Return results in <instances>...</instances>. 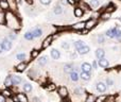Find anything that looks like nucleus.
<instances>
[{
    "label": "nucleus",
    "mask_w": 121,
    "mask_h": 102,
    "mask_svg": "<svg viewBox=\"0 0 121 102\" xmlns=\"http://www.w3.org/2000/svg\"><path fill=\"white\" fill-rule=\"evenodd\" d=\"M117 28L118 27H114L112 28V29H108L106 31V36L109 38H116V32H117Z\"/></svg>",
    "instance_id": "12"
},
{
    "label": "nucleus",
    "mask_w": 121,
    "mask_h": 102,
    "mask_svg": "<svg viewBox=\"0 0 121 102\" xmlns=\"http://www.w3.org/2000/svg\"><path fill=\"white\" fill-rule=\"evenodd\" d=\"M96 89L98 90L99 93H105L107 90V84L106 82H103V81H100L96 84Z\"/></svg>",
    "instance_id": "5"
},
{
    "label": "nucleus",
    "mask_w": 121,
    "mask_h": 102,
    "mask_svg": "<svg viewBox=\"0 0 121 102\" xmlns=\"http://www.w3.org/2000/svg\"><path fill=\"white\" fill-rule=\"evenodd\" d=\"M1 44H2V47H3V50L4 51H10L11 48H12V46H13L12 40H9L8 37H4L3 40H2Z\"/></svg>",
    "instance_id": "3"
},
{
    "label": "nucleus",
    "mask_w": 121,
    "mask_h": 102,
    "mask_svg": "<svg viewBox=\"0 0 121 102\" xmlns=\"http://www.w3.org/2000/svg\"><path fill=\"white\" fill-rule=\"evenodd\" d=\"M79 8H81L83 11H89L90 9V5H89V3H86L85 1H81L80 2V4H79Z\"/></svg>",
    "instance_id": "30"
},
{
    "label": "nucleus",
    "mask_w": 121,
    "mask_h": 102,
    "mask_svg": "<svg viewBox=\"0 0 121 102\" xmlns=\"http://www.w3.org/2000/svg\"><path fill=\"white\" fill-rule=\"evenodd\" d=\"M4 86H5V88H11L13 87V81H12V77H11V75H6L5 79H4Z\"/></svg>",
    "instance_id": "16"
},
{
    "label": "nucleus",
    "mask_w": 121,
    "mask_h": 102,
    "mask_svg": "<svg viewBox=\"0 0 121 102\" xmlns=\"http://www.w3.org/2000/svg\"><path fill=\"white\" fill-rule=\"evenodd\" d=\"M11 77H12V81H13V85L14 86H18L20 85L21 83H22V78L19 77V75H11Z\"/></svg>",
    "instance_id": "9"
},
{
    "label": "nucleus",
    "mask_w": 121,
    "mask_h": 102,
    "mask_svg": "<svg viewBox=\"0 0 121 102\" xmlns=\"http://www.w3.org/2000/svg\"><path fill=\"white\" fill-rule=\"evenodd\" d=\"M6 23V15L4 11H0V25H5Z\"/></svg>",
    "instance_id": "31"
},
{
    "label": "nucleus",
    "mask_w": 121,
    "mask_h": 102,
    "mask_svg": "<svg viewBox=\"0 0 121 102\" xmlns=\"http://www.w3.org/2000/svg\"><path fill=\"white\" fill-rule=\"evenodd\" d=\"M91 69H92V66H91V64H89V63H87V62H84V63H82V65H81V70L83 71V72H91Z\"/></svg>",
    "instance_id": "10"
},
{
    "label": "nucleus",
    "mask_w": 121,
    "mask_h": 102,
    "mask_svg": "<svg viewBox=\"0 0 121 102\" xmlns=\"http://www.w3.org/2000/svg\"><path fill=\"white\" fill-rule=\"evenodd\" d=\"M50 55H51V58H52V60L57 61L60 58V52L57 50L56 48H52L50 51Z\"/></svg>",
    "instance_id": "11"
},
{
    "label": "nucleus",
    "mask_w": 121,
    "mask_h": 102,
    "mask_svg": "<svg viewBox=\"0 0 121 102\" xmlns=\"http://www.w3.org/2000/svg\"><path fill=\"white\" fill-rule=\"evenodd\" d=\"M87 33H88V30H86V29H84V30H82V31H80V34H81V35H86Z\"/></svg>",
    "instance_id": "53"
},
{
    "label": "nucleus",
    "mask_w": 121,
    "mask_h": 102,
    "mask_svg": "<svg viewBox=\"0 0 121 102\" xmlns=\"http://www.w3.org/2000/svg\"><path fill=\"white\" fill-rule=\"evenodd\" d=\"M106 97L107 96H104V95H101V96H99V97H97L96 98V101L95 102H105V100H106Z\"/></svg>",
    "instance_id": "45"
},
{
    "label": "nucleus",
    "mask_w": 121,
    "mask_h": 102,
    "mask_svg": "<svg viewBox=\"0 0 121 102\" xmlns=\"http://www.w3.org/2000/svg\"><path fill=\"white\" fill-rule=\"evenodd\" d=\"M98 65L100 67H102V68H107V67L109 66V62L107 58H100V60L98 61Z\"/></svg>",
    "instance_id": "18"
},
{
    "label": "nucleus",
    "mask_w": 121,
    "mask_h": 102,
    "mask_svg": "<svg viewBox=\"0 0 121 102\" xmlns=\"http://www.w3.org/2000/svg\"><path fill=\"white\" fill-rule=\"evenodd\" d=\"M68 1V4H71V5H73V4H75L79 0H67Z\"/></svg>",
    "instance_id": "51"
},
{
    "label": "nucleus",
    "mask_w": 121,
    "mask_h": 102,
    "mask_svg": "<svg viewBox=\"0 0 121 102\" xmlns=\"http://www.w3.org/2000/svg\"><path fill=\"white\" fill-rule=\"evenodd\" d=\"M23 38H25L26 40H34V36H33L32 31H27V32H26L25 35H23Z\"/></svg>",
    "instance_id": "34"
},
{
    "label": "nucleus",
    "mask_w": 121,
    "mask_h": 102,
    "mask_svg": "<svg viewBox=\"0 0 121 102\" xmlns=\"http://www.w3.org/2000/svg\"><path fill=\"white\" fill-rule=\"evenodd\" d=\"M52 0H39V2L43 4V5H49L51 3Z\"/></svg>",
    "instance_id": "47"
},
{
    "label": "nucleus",
    "mask_w": 121,
    "mask_h": 102,
    "mask_svg": "<svg viewBox=\"0 0 121 102\" xmlns=\"http://www.w3.org/2000/svg\"><path fill=\"white\" fill-rule=\"evenodd\" d=\"M105 102H115V96H107Z\"/></svg>",
    "instance_id": "48"
},
{
    "label": "nucleus",
    "mask_w": 121,
    "mask_h": 102,
    "mask_svg": "<svg viewBox=\"0 0 121 102\" xmlns=\"http://www.w3.org/2000/svg\"><path fill=\"white\" fill-rule=\"evenodd\" d=\"M97 43L98 44H100V45H102V44H104L105 43V36H104V34H98L97 35Z\"/></svg>",
    "instance_id": "35"
},
{
    "label": "nucleus",
    "mask_w": 121,
    "mask_h": 102,
    "mask_svg": "<svg viewBox=\"0 0 121 102\" xmlns=\"http://www.w3.org/2000/svg\"><path fill=\"white\" fill-rule=\"evenodd\" d=\"M60 48L65 49V50H69V48H70V44H69V42H63L62 45H60Z\"/></svg>",
    "instance_id": "43"
},
{
    "label": "nucleus",
    "mask_w": 121,
    "mask_h": 102,
    "mask_svg": "<svg viewBox=\"0 0 121 102\" xmlns=\"http://www.w3.org/2000/svg\"><path fill=\"white\" fill-rule=\"evenodd\" d=\"M119 20H120V21H121V17H119Z\"/></svg>",
    "instance_id": "57"
},
{
    "label": "nucleus",
    "mask_w": 121,
    "mask_h": 102,
    "mask_svg": "<svg viewBox=\"0 0 121 102\" xmlns=\"http://www.w3.org/2000/svg\"><path fill=\"white\" fill-rule=\"evenodd\" d=\"M28 67V63L26 62H20L18 65L16 66V71L17 72H23Z\"/></svg>",
    "instance_id": "14"
},
{
    "label": "nucleus",
    "mask_w": 121,
    "mask_h": 102,
    "mask_svg": "<svg viewBox=\"0 0 121 102\" xmlns=\"http://www.w3.org/2000/svg\"><path fill=\"white\" fill-rule=\"evenodd\" d=\"M2 51H3V47H2V44L0 43V53H2Z\"/></svg>",
    "instance_id": "56"
},
{
    "label": "nucleus",
    "mask_w": 121,
    "mask_h": 102,
    "mask_svg": "<svg viewBox=\"0 0 121 102\" xmlns=\"http://www.w3.org/2000/svg\"><path fill=\"white\" fill-rule=\"evenodd\" d=\"M16 96L18 98V102H29V99L25 93H17Z\"/></svg>",
    "instance_id": "19"
},
{
    "label": "nucleus",
    "mask_w": 121,
    "mask_h": 102,
    "mask_svg": "<svg viewBox=\"0 0 121 102\" xmlns=\"http://www.w3.org/2000/svg\"><path fill=\"white\" fill-rule=\"evenodd\" d=\"M73 46H74L75 50H79L80 48H82V47L85 46V44H84L83 40H75V42L73 43Z\"/></svg>",
    "instance_id": "33"
},
{
    "label": "nucleus",
    "mask_w": 121,
    "mask_h": 102,
    "mask_svg": "<svg viewBox=\"0 0 121 102\" xmlns=\"http://www.w3.org/2000/svg\"><path fill=\"white\" fill-rule=\"evenodd\" d=\"M89 5L91 9H97L100 5V1L99 0H89Z\"/></svg>",
    "instance_id": "37"
},
{
    "label": "nucleus",
    "mask_w": 121,
    "mask_h": 102,
    "mask_svg": "<svg viewBox=\"0 0 121 102\" xmlns=\"http://www.w3.org/2000/svg\"><path fill=\"white\" fill-rule=\"evenodd\" d=\"M71 29L74 30V31H82V30L85 29V21H80V22H77V23H73L71 26Z\"/></svg>",
    "instance_id": "7"
},
{
    "label": "nucleus",
    "mask_w": 121,
    "mask_h": 102,
    "mask_svg": "<svg viewBox=\"0 0 121 102\" xmlns=\"http://www.w3.org/2000/svg\"><path fill=\"white\" fill-rule=\"evenodd\" d=\"M6 15V23L5 25L8 26L10 29L12 30H19L20 29V22H19V19L12 11H6L5 12Z\"/></svg>",
    "instance_id": "1"
},
{
    "label": "nucleus",
    "mask_w": 121,
    "mask_h": 102,
    "mask_svg": "<svg viewBox=\"0 0 121 102\" xmlns=\"http://www.w3.org/2000/svg\"><path fill=\"white\" fill-rule=\"evenodd\" d=\"M101 14H102V12H100V11H96V12L92 13V17H91V18L97 19V20H98L99 18H101Z\"/></svg>",
    "instance_id": "41"
},
{
    "label": "nucleus",
    "mask_w": 121,
    "mask_h": 102,
    "mask_svg": "<svg viewBox=\"0 0 121 102\" xmlns=\"http://www.w3.org/2000/svg\"><path fill=\"white\" fill-rule=\"evenodd\" d=\"M111 16H112L111 13L105 12V11H104V12L101 14V19H102V20H108V19L111 18Z\"/></svg>",
    "instance_id": "40"
},
{
    "label": "nucleus",
    "mask_w": 121,
    "mask_h": 102,
    "mask_svg": "<svg viewBox=\"0 0 121 102\" xmlns=\"http://www.w3.org/2000/svg\"><path fill=\"white\" fill-rule=\"evenodd\" d=\"M32 33H33V36H34V38H39L40 36L44 34V31H43V29L42 28H35V29H33L32 30Z\"/></svg>",
    "instance_id": "13"
},
{
    "label": "nucleus",
    "mask_w": 121,
    "mask_h": 102,
    "mask_svg": "<svg viewBox=\"0 0 121 102\" xmlns=\"http://www.w3.org/2000/svg\"><path fill=\"white\" fill-rule=\"evenodd\" d=\"M69 79L72 82H78L81 78H80L79 72H77V71H71V72L69 73Z\"/></svg>",
    "instance_id": "17"
},
{
    "label": "nucleus",
    "mask_w": 121,
    "mask_h": 102,
    "mask_svg": "<svg viewBox=\"0 0 121 102\" xmlns=\"http://www.w3.org/2000/svg\"><path fill=\"white\" fill-rule=\"evenodd\" d=\"M91 66H92V68H94V69H97V68H98V62L94 60V61H92Z\"/></svg>",
    "instance_id": "49"
},
{
    "label": "nucleus",
    "mask_w": 121,
    "mask_h": 102,
    "mask_svg": "<svg viewBox=\"0 0 121 102\" xmlns=\"http://www.w3.org/2000/svg\"><path fill=\"white\" fill-rule=\"evenodd\" d=\"M26 58H27V55H26V53H23V52H19V53L16 54V60L20 61V62H25Z\"/></svg>",
    "instance_id": "38"
},
{
    "label": "nucleus",
    "mask_w": 121,
    "mask_h": 102,
    "mask_svg": "<svg viewBox=\"0 0 121 102\" xmlns=\"http://www.w3.org/2000/svg\"><path fill=\"white\" fill-rule=\"evenodd\" d=\"M26 2H27L28 4H32L33 3V0H26Z\"/></svg>",
    "instance_id": "55"
},
{
    "label": "nucleus",
    "mask_w": 121,
    "mask_h": 102,
    "mask_svg": "<svg viewBox=\"0 0 121 102\" xmlns=\"http://www.w3.org/2000/svg\"><path fill=\"white\" fill-rule=\"evenodd\" d=\"M73 66H74V64H72V63H67L63 67V71L65 73H70L71 71H73Z\"/></svg>",
    "instance_id": "15"
},
{
    "label": "nucleus",
    "mask_w": 121,
    "mask_h": 102,
    "mask_svg": "<svg viewBox=\"0 0 121 102\" xmlns=\"http://www.w3.org/2000/svg\"><path fill=\"white\" fill-rule=\"evenodd\" d=\"M105 82H106V84H107V87H113L114 84H115V82H114V80L112 79V78H107Z\"/></svg>",
    "instance_id": "44"
},
{
    "label": "nucleus",
    "mask_w": 121,
    "mask_h": 102,
    "mask_svg": "<svg viewBox=\"0 0 121 102\" xmlns=\"http://www.w3.org/2000/svg\"><path fill=\"white\" fill-rule=\"evenodd\" d=\"M60 5H63V6H65V5H67V4H68V1H67V0H60Z\"/></svg>",
    "instance_id": "50"
},
{
    "label": "nucleus",
    "mask_w": 121,
    "mask_h": 102,
    "mask_svg": "<svg viewBox=\"0 0 121 102\" xmlns=\"http://www.w3.org/2000/svg\"><path fill=\"white\" fill-rule=\"evenodd\" d=\"M89 51H90V48L88 46H86V45L84 47H82V48H80L79 50H77L78 54H80V55H85V54H87Z\"/></svg>",
    "instance_id": "22"
},
{
    "label": "nucleus",
    "mask_w": 121,
    "mask_h": 102,
    "mask_svg": "<svg viewBox=\"0 0 121 102\" xmlns=\"http://www.w3.org/2000/svg\"><path fill=\"white\" fill-rule=\"evenodd\" d=\"M73 15H74V17H77V18H81V17L84 15V11L82 10L81 8L77 6V8L73 10Z\"/></svg>",
    "instance_id": "20"
},
{
    "label": "nucleus",
    "mask_w": 121,
    "mask_h": 102,
    "mask_svg": "<svg viewBox=\"0 0 121 102\" xmlns=\"http://www.w3.org/2000/svg\"><path fill=\"white\" fill-rule=\"evenodd\" d=\"M44 85H45V88H46L48 92H54V90L56 89V85H55L54 83H52V82L46 83V84H44Z\"/></svg>",
    "instance_id": "26"
},
{
    "label": "nucleus",
    "mask_w": 121,
    "mask_h": 102,
    "mask_svg": "<svg viewBox=\"0 0 121 102\" xmlns=\"http://www.w3.org/2000/svg\"><path fill=\"white\" fill-rule=\"evenodd\" d=\"M38 65H39L40 67H43L44 68L45 66L47 65V63H48V56L47 55H43L42 58H39V60H38Z\"/></svg>",
    "instance_id": "21"
},
{
    "label": "nucleus",
    "mask_w": 121,
    "mask_h": 102,
    "mask_svg": "<svg viewBox=\"0 0 121 102\" xmlns=\"http://www.w3.org/2000/svg\"><path fill=\"white\" fill-rule=\"evenodd\" d=\"M57 95L60 99H67L69 96V90L66 86H60L57 88Z\"/></svg>",
    "instance_id": "2"
},
{
    "label": "nucleus",
    "mask_w": 121,
    "mask_h": 102,
    "mask_svg": "<svg viewBox=\"0 0 121 102\" xmlns=\"http://www.w3.org/2000/svg\"><path fill=\"white\" fill-rule=\"evenodd\" d=\"M22 89H23V92L25 93L29 94V93H31L32 90H33V87H32V85L30 83H27V82H26V83L23 84V86H22Z\"/></svg>",
    "instance_id": "28"
},
{
    "label": "nucleus",
    "mask_w": 121,
    "mask_h": 102,
    "mask_svg": "<svg viewBox=\"0 0 121 102\" xmlns=\"http://www.w3.org/2000/svg\"><path fill=\"white\" fill-rule=\"evenodd\" d=\"M53 42V36L52 35H48L44 40L42 42V49H47Z\"/></svg>",
    "instance_id": "6"
},
{
    "label": "nucleus",
    "mask_w": 121,
    "mask_h": 102,
    "mask_svg": "<svg viewBox=\"0 0 121 102\" xmlns=\"http://www.w3.org/2000/svg\"><path fill=\"white\" fill-rule=\"evenodd\" d=\"M96 56H97V58H105V50L103 48H98L96 50Z\"/></svg>",
    "instance_id": "24"
},
{
    "label": "nucleus",
    "mask_w": 121,
    "mask_h": 102,
    "mask_svg": "<svg viewBox=\"0 0 121 102\" xmlns=\"http://www.w3.org/2000/svg\"><path fill=\"white\" fill-rule=\"evenodd\" d=\"M96 98L97 97L94 94H87L85 98V102H95L96 101Z\"/></svg>",
    "instance_id": "36"
},
{
    "label": "nucleus",
    "mask_w": 121,
    "mask_h": 102,
    "mask_svg": "<svg viewBox=\"0 0 121 102\" xmlns=\"http://www.w3.org/2000/svg\"><path fill=\"white\" fill-rule=\"evenodd\" d=\"M80 78H81L83 81H89V80L91 79V75H90L89 72H83V71H82V72L80 73Z\"/></svg>",
    "instance_id": "27"
},
{
    "label": "nucleus",
    "mask_w": 121,
    "mask_h": 102,
    "mask_svg": "<svg viewBox=\"0 0 121 102\" xmlns=\"http://www.w3.org/2000/svg\"><path fill=\"white\" fill-rule=\"evenodd\" d=\"M1 94L3 95L5 98H12V96H13V93H12V90H11V88H5V89H3L1 92Z\"/></svg>",
    "instance_id": "29"
},
{
    "label": "nucleus",
    "mask_w": 121,
    "mask_h": 102,
    "mask_svg": "<svg viewBox=\"0 0 121 102\" xmlns=\"http://www.w3.org/2000/svg\"><path fill=\"white\" fill-rule=\"evenodd\" d=\"M0 9H1L2 11H9L10 4H9L8 0H0Z\"/></svg>",
    "instance_id": "23"
},
{
    "label": "nucleus",
    "mask_w": 121,
    "mask_h": 102,
    "mask_svg": "<svg viewBox=\"0 0 121 102\" xmlns=\"http://www.w3.org/2000/svg\"><path fill=\"white\" fill-rule=\"evenodd\" d=\"M32 102H40V100L37 97H33V98H32Z\"/></svg>",
    "instance_id": "54"
},
{
    "label": "nucleus",
    "mask_w": 121,
    "mask_h": 102,
    "mask_svg": "<svg viewBox=\"0 0 121 102\" xmlns=\"http://www.w3.org/2000/svg\"><path fill=\"white\" fill-rule=\"evenodd\" d=\"M65 12L64 10V6L60 5V4L59 3L57 5L54 6V9H53V14L55 15V16H60V15H63Z\"/></svg>",
    "instance_id": "8"
},
{
    "label": "nucleus",
    "mask_w": 121,
    "mask_h": 102,
    "mask_svg": "<svg viewBox=\"0 0 121 102\" xmlns=\"http://www.w3.org/2000/svg\"><path fill=\"white\" fill-rule=\"evenodd\" d=\"M84 94H85V89H84L83 87H81V86H78V87L74 89V96L75 97H81V96H83Z\"/></svg>",
    "instance_id": "25"
},
{
    "label": "nucleus",
    "mask_w": 121,
    "mask_h": 102,
    "mask_svg": "<svg viewBox=\"0 0 121 102\" xmlns=\"http://www.w3.org/2000/svg\"><path fill=\"white\" fill-rule=\"evenodd\" d=\"M97 23H98V21H97V19H94V18H90V19H88V20H86L85 21V29L86 30H91V29H94L95 27L97 26Z\"/></svg>",
    "instance_id": "4"
},
{
    "label": "nucleus",
    "mask_w": 121,
    "mask_h": 102,
    "mask_svg": "<svg viewBox=\"0 0 121 102\" xmlns=\"http://www.w3.org/2000/svg\"><path fill=\"white\" fill-rule=\"evenodd\" d=\"M8 38L9 40H15L17 38L16 33H15V32H9L8 33Z\"/></svg>",
    "instance_id": "42"
},
{
    "label": "nucleus",
    "mask_w": 121,
    "mask_h": 102,
    "mask_svg": "<svg viewBox=\"0 0 121 102\" xmlns=\"http://www.w3.org/2000/svg\"><path fill=\"white\" fill-rule=\"evenodd\" d=\"M116 38H117L119 42H121V29L117 28V32H116Z\"/></svg>",
    "instance_id": "46"
},
{
    "label": "nucleus",
    "mask_w": 121,
    "mask_h": 102,
    "mask_svg": "<svg viewBox=\"0 0 121 102\" xmlns=\"http://www.w3.org/2000/svg\"><path fill=\"white\" fill-rule=\"evenodd\" d=\"M104 11H105V12H108V13H111V14H112L113 12H115V11H116V6L114 5L113 3H109L108 5L104 8Z\"/></svg>",
    "instance_id": "32"
},
{
    "label": "nucleus",
    "mask_w": 121,
    "mask_h": 102,
    "mask_svg": "<svg viewBox=\"0 0 121 102\" xmlns=\"http://www.w3.org/2000/svg\"><path fill=\"white\" fill-rule=\"evenodd\" d=\"M0 102H6V98L2 94H0Z\"/></svg>",
    "instance_id": "52"
},
{
    "label": "nucleus",
    "mask_w": 121,
    "mask_h": 102,
    "mask_svg": "<svg viewBox=\"0 0 121 102\" xmlns=\"http://www.w3.org/2000/svg\"><path fill=\"white\" fill-rule=\"evenodd\" d=\"M39 50L38 49H33V50L31 51V53H30V58H32V60H34V58H36L38 55H39Z\"/></svg>",
    "instance_id": "39"
}]
</instances>
